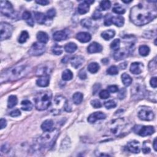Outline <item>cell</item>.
<instances>
[{"label": "cell", "mask_w": 157, "mask_h": 157, "mask_svg": "<svg viewBox=\"0 0 157 157\" xmlns=\"http://www.w3.org/2000/svg\"><path fill=\"white\" fill-rule=\"evenodd\" d=\"M156 7L151 8L142 4H139L131 8L130 11V20L137 26L146 25L156 17Z\"/></svg>", "instance_id": "obj_1"}, {"label": "cell", "mask_w": 157, "mask_h": 157, "mask_svg": "<svg viewBox=\"0 0 157 157\" xmlns=\"http://www.w3.org/2000/svg\"><path fill=\"white\" fill-rule=\"evenodd\" d=\"M30 68L27 65H17L2 73L1 75V83L10 82L20 79L28 74Z\"/></svg>", "instance_id": "obj_2"}, {"label": "cell", "mask_w": 157, "mask_h": 157, "mask_svg": "<svg viewBox=\"0 0 157 157\" xmlns=\"http://www.w3.org/2000/svg\"><path fill=\"white\" fill-rule=\"evenodd\" d=\"M59 134L58 129H53L49 131H45L38 139V144L40 149L50 148L53 146L57 137Z\"/></svg>", "instance_id": "obj_3"}, {"label": "cell", "mask_w": 157, "mask_h": 157, "mask_svg": "<svg viewBox=\"0 0 157 157\" xmlns=\"http://www.w3.org/2000/svg\"><path fill=\"white\" fill-rule=\"evenodd\" d=\"M52 93L49 91L40 92L35 98V106L38 110H44L49 107L51 104Z\"/></svg>", "instance_id": "obj_4"}, {"label": "cell", "mask_w": 157, "mask_h": 157, "mask_svg": "<svg viewBox=\"0 0 157 157\" xmlns=\"http://www.w3.org/2000/svg\"><path fill=\"white\" fill-rule=\"evenodd\" d=\"M126 128V123L124 119H118L110 122L107 127L109 135L114 137L120 136Z\"/></svg>", "instance_id": "obj_5"}, {"label": "cell", "mask_w": 157, "mask_h": 157, "mask_svg": "<svg viewBox=\"0 0 157 157\" xmlns=\"http://www.w3.org/2000/svg\"><path fill=\"white\" fill-rule=\"evenodd\" d=\"M66 103L67 100L65 97L61 95L57 96L54 100L53 105H52L51 109V112L54 115L60 114L63 110H65Z\"/></svg>", "instance_id": "obj_6"}, {"label": "cell", "mask_w": 157, "mask_h": 157, "mask_svg": "<svg viewBox=\"0 0 157 157\" xmlns=\"http://www.w3.org/2000/svg\"><path fill=\"white\" fill-rule=\"evenodd\" d=\"M145 87L142 83L136 82L131 89V96L135 100H141L145 95Z\"/></svg>", "instance_id": "obj_7"}, {"label": "cell", "mask_w": 157, "mask_h": 157, "mask_svg": "<svg viewBox=\"0 0 157 157\" xmlns=\"http://www.w3.org/2000/svg\"><path fill=\"white\" fill-rule=\"evenodd\" d=\"M133 131L139 136L145 137L152 135L155 132V129L152 126L136 125L133 127Z\"/></svg>", "instance_id": "obj_8"}, {"label": "cell", "mask_w": 157, "mask_h": 157, "mask_svg": "<svg viewBox=\"0 0 157 157\" xmlns=\"http://www.w3.org/2000/svg\"><path fill=\"white\" fill-rule=\"evenodd\" d=\"M0 10L1 13L5 16L9 18H14L15 17V11L13 5L8 1H1L0 3Z\"/></svg>", "instance_id": "obj_9"}, {"label": "cell", "mask_w": 157, "mask_h": 157, "mask_svg": "<svg viewBox=\"0 0 157 157\" xmlns=\"http://www.w3.org/2000/svg\"><path fill=\"white\" fill-rule=\"evenodd\" d=\"M0 34L1 40L8 39L10 38L13 32V26L6 22H1L0 24Z\"/></svg>", "instance_id": "obj_10"}, {"label": "cell", "mask_w": 157, "mask_h": 157, "mask_svg": "<svg viewBox=\"0 0 157 157\" xmlns=\"http://www.w3.org/2000/svg\"><path fill=\"white\" fill-rule=\"evenodd\" d=\"M45 51V46L44 44L40 43H34L31 47L29 54L32 56H39L43 55Z\"/></svg>", "instance_id": "obj_11"}, {"label": "cell", "mask_w": 157, "mask_h": 157, "mask_svg": "<svg viewBox=\"0 0 157 157\" xmlns=\"http://www.w3.org/2000/svg\"><path fill=\"white\" fill-rule=\"evenodd\" d=\"M138 117L142 120L150 121L154 118V113L152 110L149 108L145 107L141 109L138 112Z\"/></svg>", "instance_id": "obj_12"}, {"label": "cell", "mask_w": 157, "mask_h": 157, "mask_svg": "<svg viewBox=\"0 0 157 157\" xmlns=\"http://www.w3.org/2000/svg\"><path fill=\"white\" fill-rule=\"evenodd\" d=\"M52 70V67L47 64H43V65L38 66L36 69V74L39 76H44V75H49V74Z\"/></svg>", "instance_id": "obj_13"}, {"label": "cell", "mask_w": 157, "mask_h": 157, "mask_svg": "<svg viewBox=\"0 0 157 157\" xmlns=\"http://www.w3.org/2000/svg\"><path fill=\"white\" fill-rule=\"evenodd\" d=\"M131 48H127V49H119L118 50L115 52L114 55V58L115 60L120 61L122 59H125L128 55V54L130 53Z\"/></svg>", "instance_id": "obj_14"}, {"label": "cell", "mask_w": 157, "mask_h": 157, "mask_svg": "<svg viewBox=\"0 0 157 157\" xmlns=\"http://www.w3.org/2000/svg\"><path fill=\"white\" fill-rule=\"evenodd\" d=\"M126 149L131 153L139 154L140 152V144L137 141H130L128 142Z\"/></svg>", "instance_id": "obj_15"}, {"label": "cell", "mask_w": 157, "mask_h": 157, "mask_svg": "<svg viewBox=\"0 0 157 157\" xmlns=\"http://www.w3.org/2000/svg\"><path fill=\"white\" fill-rule=\"evenodd\" d=\"M106 115L101 112H96L91 114L88 118V121L90 124H94L98 120L105 119Z\"/></svg>", "instance_id": "obj_16"}, {"label": "cell", "mask_w": 157, "mask_h": 157, "mask_svg": "<svg viewBox=\"0 0 157 157\" xmlns=\"http://www.w3.org/2000/svg\"><path fill=\"white\" fill-rule=\"evenodd\" d=\"M143 65L141 63H133L130 66V71L133 74H139L142 71Z\"/></svg>", "instance_id": "obj_17"}, {"label": "cell", "mask_w": 157, "mask_h": 157, "mask_svg": "<svg viewBox=\"0 0 157 157\" xmlns=\"http://www.w3.org/2000/svg\"><path fill=\"white\" fill-rule=\"evenodd\" d=\"M84 62V59L82 56H75L71 60V64L73 67L77 69L82 65Z\"/></svg>", "instance_id": "obj_18"}, {"label": "cell", "mask_w": 157, "mask_h": 157, "mask_svg": "<svg viewBox=\"0 0 157 157\" xmlns=\"http://www.w3.org/2000/svg\"><path fill=\"white\" fill-rule=\"evenodd\" d=\"M103 50V47L100 44L96 42L92 43L90 44L88 47L87 50L90 54H95L98 53V52H101Z\"/></svg>", "instance_id": "obj_19"}, {"label": "cell", "mask_w": 157, "mask_h": 157, "mask_svg": "<svg viewBox=\"0 0 157 157\" xmlns=\"http://www.w3.org/2000/svg\"><path fill=\"white\" fill-rule=\"evenodd\" d=\"M76 38L80 43H86L90 41L91 40V36L89 33L80 32L77 34Z\"/></svg>", "instance_id": "obj_20"}, {"label": "cell", "mask_w": 157, "mask_h": 157, "mask_svg": "<svg viewBox=\"0 0 157 157\" xmlns=\"http://www.w3.org/2000/svg\"><path fill=\"white\" fill-rule=\"evenodd\" d=\"M68 37V34L65 30L56 31L53 35V38L56 41H61L66 40Z\"/></svg>", "instance_id": "obj_21"}, {"label": "cell", "mask_w": 157, "mask_h": 157, "mask_svg": "<svg viewBox=\"0 0 157 157\" xmlns=\"http://www.w3.org/2000/svg\"><path fill=\"white\" fill-rule=\"evenodd\" d=\"M49 83H50L49 75H44V76H41L36 81L37 85L41 87H47L49 85Z\"/></svg>", "instance_id": "obj_22"}, {"label": "cell", "mask_w": 157, "mask_h": 157, "mask_svg": "<svg viewBox=\"0 0 157 157\" xmlns=\"http://www.w3.org/2000/svg\"><path fill=\"white\" fill-rule=\"evenodd\" d=\"M53 126H54V122L52 120H47L44 121L42 125H41V128L42 130L45 132V131H49L53 130Z\"/></svg>", "instance_id": "obj_23"}, {"label": "cell", "mask_w": 157, "mask_h": 157, "mask_svg": "<svg viewBox=\"0 0 157 157\" xmlns=\"http://www.w3.org/2000/svg\"><path fill=\"white\" fill-rule=\"evenodd\" d=\"M90 5L87 4L85 1L81 3L78 6V13L80 14H85L89 11Z\"/></svg>", "instance_id": "obj_24"}, {"label": "cell", "mask_w": 157, "mask_h": 157, "mask_svg": "<svg viewBox=\"0 0 157 157\" xmlns=\"http://www.w3.org/2000/svg\"><path fill=\"white\" fill-rule=\"evenodd\" d=\"M34 17H35L36 22L39 24L40 25L44 24L46 22V20H47V17H46V16L43 13L39 12L34 13Z\"/></svg>", "instance_id": "obj_25"}, {"label": "cell", "mask_w": 157, "mask_h": 157, "mask_svg": "<svg viewBox=\"0 0 157 157\" xmlns=\"http://www.w3.org/2000/svg\"><path fill=\"white\" fill-rule=\"evenodd\" d=\"M112 24H114L117 27H122L124 24L125 20L123 17L121 16H116V17H112L111 19Z\"/></svg>", "instance_id": "obj_26"}, {"label": "cell", "mask_w": 157, "mask_h": 157, "mask_svg": "<svg viewBox=\"0 0 157 157\" xmlns=\"http://www.w3.org/2000/svg\"><path fill=\"white\" fill-rule=\"evenodd\" d=\"M37 39L39 43L45 44L48 42L49 36L48 34L44 31H39L37 34Z\"/></svg>", "instance_id": "obj_27"}, {"label": "cell", "mask_w": 157, "mask_h": 157, "mask_svg": "<svg viewBox=\"0 0 157 157\" xmlns=\"http://www.w3.org/2000/svg\"><path fill=\"white\" fill-rule=\"evenodd\" d=\"M115 33L114 30H109L104 31L101 33V36L103 39H104L106 40H109L110 39H112L115 36Z\"/></svg>", "instance_id": "obj_28"}, {"label": "cell", "mask_w": 157, "mask_h": 157, "mask_svg": "<svg viewBox=\"0 0 157 157\" xmlns=\"http://www.w3.org/2000/svg\"><path fill=\"white\" fill-rule=\"evenodd\" d=\"M84 95L80 92H76L73 96V100L75 104H80L83 101Z\"/></svg>", "instance_id": "obj_29"}, {"label": "cell", "mask_w": 157, "mask_h": 157, "mask_svg": "<svg viewBox=\"0 0 157 157\" xmlns=\"http://www.w3.org/2000/svg\"><path fill=\"white\" fill-rule=\"evenodd\" d=\"M121 80L124 84L126 87L130 86L133 82V79L130 75L126 73H124L121 75Z\"/></svg>", "instance_id": "obj_30"}, {"label": "cell", "mask_w": 157, "mask_h": 157, "mask_svg": "<svg viewBox=\"0 0 157 157\" xmlns=\"http://www.w3.org/2000/svg\"><path fill=\"white\" fill-rule=\"evenodd\" d=\"M18 103V100H17V98L15 95H11L9 97L8 99V107L9 109L13 108L15 107Z\"/></svg>", "instance_id": "obj_31"}, {"label": "cell", "mask_w": 157, "mask_h": 157, "mask_svg": "<svg viewBox=\"0 0 157 157\" xmlns=\"http://www.w3.org/2000/svg\"><path fill=\"white\" fill-rule=\"evenodd\" d=\"M22 109L25 111H30L33 109V104L29 100H24L21 103Z\"/></svg>", "instance_id": "obj_32"}, {"label": "cell", "mask_w": 157, "mask_h": 157, "mask_svg": "<svg viewBox=\"0 0 157 157\" xmlns=\"http://www.w3.org/2000/svg\"><path fill=\"white\" fill-rule=\"evenodd\" d=\"M77 49V46L75 43H69L65 46V50L68 53H73Z\"/></svg>", "instance_id": "obj_33"}, {"label": "cell", "mask_w": 157, "mask_h": 157, "mask_svg": "<svg viewBox=\"0 0 157 157\" xmlns=\"http://www.w3.org/2000/svg\"><path fill=\"white\" fill-rule=\"evenodd\" d=\"M73 77V74L69 69H66L62 74V79L65 81L71 80Z\"/></svg>", "instance_id": "obj_34"}, {"label": "cell", "mask_w": 157, "mask_h": 157, "mask_svg": "<svg viewBox=\"0 0 157 157\" xmlns=\"http://www.w3.org/2000/svg\"><path fill=\"white\" fill-rule=\"evenodd\" d=\"M100 69V65L97 63H91L88 66V70L90 73L95 74Z\"/></svg>", "instance_id": "obj_35"}, {"label": "cell", "mask_w": 157, "mask_h": 157, "mask_svg": "<svg viewBox=\"0 0 157 157\" xmlns=\"http://www.w3.org/2000/svg\"><path fill=\"white\" fill-rule=\"evenodd\" d=\"M139 52L141 55L143 57H145L149 55L150 52V48L147 45H142L139 48Z\"/></svg>", "instance_id": "obj_36"}, {"label": "cell", "mask_w": 157, "mask_h": 157, "mask_svg": "<svg viewBox=\"0 0 157 157\" xmlns=\"http://www.w3.org/2000/svg\"><path fill=\"white\" fill-rule=\"evenodd\" d=\"M112 11L114 13L118 14H123L125 13V9L121 7L119 4H115L112 9Z\"/></svg>", "instance_id": "obj_37"}, {"label": "cell", "mask_w": 157, "mask_h": 157, "mask_svg": "<svg viewBox=\"0 0 157 157\" xmlns=\"http://www.w3.org/2000/svg\"><path fill=\"white\" fill-rule=\"evenodd\" d=\"M28 38H29V34H28V33L27 31H23L21 33L20 35L19 36V42L20 44L25 43Z\"/></svg>", "instance_id": "obj_38"}, {"label": "cell", "mask_w": 157, "mask_h": 157, "mask_svg": "<svg viewBox=\"0 0 157 157\" xmlns=\"http://www.w3.org/2000/svg\"><path fill=\"white\" fill-rule=\"evenodd\" d=\"M120 45V40L119 39H115L110 44V48L113 49L114 50L117 51L119 49Z\"/></svg>", "instance_id": "obj_39"}, {"label": "cell", "mask_w": 157, "mask_h": 157, "mask_svg": "<svg viewBox=\"0 0 157 157\" xmlns=\"http://www.w3.org/2000/svg\"><path fill=\"white\" fill-rule=\"evenodd\" d=\"M52 52L56 55H60L63 53V48L59 45H55L52 47Z\"/></svg>", "instance_id": "obj_40"}, {"label": "cell", "mask_w": 157, "mask_h": 157, "mask_svg": "<svg viewBox=\"0 0 157 157\" xmlns=\"http://www.w3.org/2000/svg\"><path fill=\"white\" fill-rule=\"evenodd\" d=\"M111 6V3L109 1H103L100 3V8L103 10H107Z\"/></svg>", "instance_id": "obj_41"}, {"label": "cell", "mask_w": 157, "mask_h": 157, "mask_svg": "<svg viewBox=\"0 0 157 157\" xmlns=\"http://www.w3.org/2000/svg\"><path fill=\"white\" fill-rule=\"evenodd\" d=\"M104 106L107 109H112L117 106V103L114 100H109L104 103Z\"/></svg>", "instance_id": "obj_42"}, {"label": "cell", "mask_w": 157, "mask_h": 157, "mask_svg": "<svg viewBox=\"0 0 157 157\" xmlns=\"http://www.w3.org/2000/svg\"><path fill=\"white\" fill-rule=\"evenodd\" d=\"M107 73L109 75H116L119 73V70L117 66H110L107 70Z\"/></svg>", "instance_id": "obj_43"}, {"label": "cell", "mask_w": 157, "mask_h": 157, "mask_svg": "<svg viewBox=\"0 0 157 157\" xmlns=\"http://www.w3.org/2000/svg\"><path fill=\"white\" fill-rule=\"evenodd\" d=\"M81 25L85 28H89L91 26L92 22L90 19H85L81 21Z\"/></svg>", "instance_id": "obj_44"}, {"label": "cell", "mask_w": 157, "mask_h": 157, "mask_svg": "<svg viewBox=\"0 0 157 157\" xmlns=\"http://www.w3.org/2000/svg\"><path fill=\"white\" fill-rule=\"evenodd\" d=\"M100 97L101 99H104V100H106V99H107L110 96L109 92L108 90H103L100 93Z\"/></svg>", "instance_id": "obj_45"}, {"label": "cell", "mask_w": 157, "mask_h": 157, "mask_svg": "<svg viewBox=\"0 0 157 157\" xmlns=\"http://www.w3.org/2000/svg\"><path fill=\"white\" fill-rule=\"evenodd\" d=\"M112 17V16L110 14H106V15L105 16V19H104V25H105L106 26L111 25Z\"/></svg>", "instance_id": "obj_46"}, {"label": "cell", "mask_w": 157, "mask_h": 157, "mask_svg": "<svg viewBox=\"0 0 157 157\" xmlns=\"http://www.w3.org/2000/svg\"><path fill=\"white\" fill-rule=\"evenodd\" d=\"M126 95V90L125 88H122L119 90L118 93V98L120 100H123V99L125 98Z\"/></svg>", "instance_id": "obj_47"}, {"label": "cell", "mask_w": 157, "mask_h": 157, "mask_svg": "<svg viewBox=\"0 0 157 157\" xmlns=\"http://www.w3.org/2000/svg\"><path fill=\"white\" fill-rule=\"evenodd\" d=\"M56 15V11L54 9H50L47 12V18L50 19H52Z\"/></svg>", "instance_id": "obj_48"}, {"label": "cell", "mask_w": 157, "mask_h": 157, "mask_svg": "<svg viewBox=\"0 0 157 157\" xmlns=\"http://www.w3.org/2000/svg\"><path fill=\"white\" fill-rule=\"evenodd\" d=\"M91 106L95 109L100 108L102 106V104H101V102L100 101H98V100H92L91 101Z\"/></svg>", "instance_id": "obj_49"}, {"label": "cell", "mask_w": 157, "mask_h": 157, "mask_svg": "<svg viewBox=\"0 0 157 157\" xmlns=\"http://www.w3.org/2000/svg\"><path fill=\"white\" fill-rule=\"evenodd\" d=\"M22 18H23V19L26 20L27 22H28V20H30L33 19L30 13L28 12V11H25L24 14H23V15H22Z\"/></svg>", "instance_id": "obj_50"}, {"label": "cell", "mask_w": 157, "mask_h": 157, "mask_svg": "<svg viewBox=\"0 0 157 157\" xmlns=\"http://www.w3.org/2000/svg\"><path fill=\"white\" fill-rule=\"evenodd\" d=\"M149 67V69H150V71H152V69H154V71H156V58H155V59L152 61H151L150 62Z\"/></svg>", "instance_id": "obj_51"}, {"label": "cell", "mask_w": 157, "mask_h": 157, "mask_svg": "<svg viewBox=\"0 0 157 157\" xmlns=\"http://www.w3.org/2000/svg\"><path fill=\"white\" fill-rule=\"evenodd\" d=\"M92 17H93V19H95V20L100 19L102 17V14H101V13L100 12V10H96L95 11V13L93 14Z\"/></svg>", "instance_id": "obj_52"}, {"label": "cell", "mask_w": 157, "mask_h": 157, "mask_svg": "<svg viewBox=\"0 0 157 157\" xmlns=\"http://www.w3.org/2000/svg\"><path fill=\"white\" fill-rule=\"evenodd\" d=\"M9 149H10V146L8 144H4L1 147V152H3L4 154L8 153L9 152Z\"/></svg>", "instance_id": "obj_53"}, {"label": "cell", "mask_w": 157, "mask_h": 157, "mask_svg": "<svg viewBox=\"0 0 157 157\" xmlns=\"http://www.w3.org/2000/svg\"><path fill=\"white\" fill-rule=\"evenodd\" d=\"M79 77L80 79H82V80H85L87 79V73L84 69H81V70L79 71Z\"/></svg>", "instance_id": "obj_54"}, {"label": "cell", "mask_w": 157, "mask_h": 157, "mask_svg": "<svg viewBox=\"0 0 157 157\" xmlns=\"http://www.w3.org/2000/svg\"><path fill=\"white\" fill-rule=\"evenodd\" d=\"M107 89L110 92H111V93H115V92H117L119 91L118 87L117 85H115L109 86L107 87Z\"/></svg>", "instance_id": "obj_55"}, {"label": "cell", "mask_w": 157, "mask_h": 157, "mask_svg": "<svg viewBox=\"0 0 157 157\" xmlns=\"http://www.w3.org/2000/svg\"><path fill=\"white\" fill-rule=\"evenodd\" d=\"M20 115H21V112L19 109H15L10 113V115L11 116V117H18V116Z\"/></svg>", "instance_id": "obj_56"}, {"label": "cell", "mask_w": 157, "mask_h": 157, "mask_svg": "<svg viewBox=\"0 0 157 157\" xmlns=\"http://www.w3.org/2000/svg\"><path fill=\"white\" fill-rule=\"evenodd\" d=\"M150 149L149 146L146 145V142H144L142 147V152L144 154H149L150 152Z\"/></svg>", "instance_id": "obj_57"}, {"label": "cell", "mask_w": 157, "mask_h": 157, "mask_svg": "<svg viewBox=\"0 0 157 157\" xmlns=\"http://www.w3.org/2000/svg\"><path fill=\"white\" fill-rule=\"evenodd\" d=\"M150 85L152 86L153 88L154 89L156 88V77H154L151 79L150 81Z\"/></svg>", "instance_id": "obj_58"}, {"label": "cell", "mask_w": 157, "mask_h": 157, "mask_svg": "<svg viewBox=\"0 0 157 157\" xmlns=\"http://www.w3.org/2000/svg\"><path fill=\"white\" fill-rule=\"evenodd\" d=\"M7 125V121L5 119H1V120H0V128L1 130L4 128Z\"/></svg>", "instance_id": "obj_59"}, {"label": "cell", "mask_w": 157, "mask_h": 157, "mask_svg": "<svg viewBox=\"0 0 157 157\" xmlns=\"http://www.w3.org/2000/svg\"><path fill=\"white\" fill-rule=\"evenodd\" d=\"M36 3L42 6H46L49 3V1L47 0H39V1H36Z\"/></svg>", "instance_id": "obj_60"}, {"label": "cell", "mask_w": 157, "mask_h": 157, "mask_svg": "<svg viewBox=\"0 0 157 157\" xmlns=\"http://www.w3.org/2000/svg\"><path fill=\"white\" fill-rule=\"evenodd\" d=\"M153 146H154V150L155 151H156V138H155L154 139V144H153Z\"/></svg>", "instance_id": "obj_61"}, {"label": "cell", "mask_w": 157, "mask_h": 157, "mask_svg": "<svg viewBox=\"0 0 157 157\" xmlns=\"http://www.w3.org/2000/svg\"><path fill=\"white\" fill-rule=\"evenodd\" d=\"M87 4H93V3H94V1H85Z\"/></svg>", "instance_id": "obj_62"}, {"label": "cell", "mask_w": 157, "mask_h": 157, "mask_svg": "<svg viewBox=\"0 0 157 157\" xmlns=\"http://www.w3.org/2000/svg\"><path fill=\"white\" fill-rule=\"evenodd\" d=\"M122 2L123 3H130L131 2H132L131 1H122Z\"/></svg>", "instance_id": "obj_63"}]
</instances>
